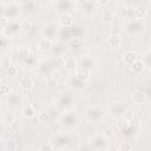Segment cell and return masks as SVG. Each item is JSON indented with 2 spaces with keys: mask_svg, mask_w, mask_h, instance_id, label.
Here are the masks:
<instances>
[{
  "mask_svg": "<svg viewBox=\"0 0 151 151\" xmlns=\"http://www.w3.org/2000/svg\"><path fill=\"white\" fill-rule=\"evenodd\" d=\"M58 34H59L60 38L67 40L72 37H84L85 29L83 28V26L73 24L70 27H60V29L58 31Z\"/></svg>",
  "mask_w": 151,
  "mask_h": 151,
  "instance_id": "obj_1",
  "label": "cell"
},
{
  "mask_svg": "<svg viewBox=\"0 0 151 151\" xmlns=\"http://www.w3.org/2000/svg\"><path fill=\"white\" fill-rule=\"evenodd\" d=\"M145 31V24L143 20H136L132 19L125 24V32L129 35H138L142 34Z\"/></svg>",
  "mask_w": 151,
  "mask_h": 151,
  "instance_id": "obj_2",
  "label": "cell"
},
{
  "mask_svg": "<svg viewBox=\"0 0 151 151\" xmlns=\"http://www.w3.org/2000/svg\"><path fill=\"white\" fill-rule=\"evenodd\" d=\"M90 149L92 150H99V151H106L110 149V144H109V139L105 138L103 134H97L93 136L90 142Z\"/></svg>",
  "mask_w": 151,
  "mask_h": 151,
  "instance_id": "obj_3",
  "label": "cell"
},
{
  "mask_svg": "<svg viewBox=\"0 0 151 151\" xmlns=\"http://www.w3.org/2000/svg\"><path fill=\"white\" fill-rule=\"evenodd\" d=\"M105 116V112L103 109H100L99 106H88L85 110V117L93 123H98L100 122Z\"/></svg>",
  "mask_w": 151,
  "mask_h": 151,
  "instance_id": "obj_4",
  "label": "cell"
},
{
  "mask_svg": "<svg viewBox=\"0 0 151 151\" xmlns=\"http://www.w3.org/2000/svg\"><path fill=\"white\" fill-rule=\"evenodd\" d=\"M20 32V28H19V21L17 20H11L8 21L6 25L2 26V29H1V34L7 38V39H11L13 37H15L18 33Z\"/></svg>",
  "mask_w": 151,
  "mask_h": 151,
  "instance_id": "obj_5",
  "label": "cell"
},
{
  "mask_svg": "<svg viewBox=\"0 0 151 151\" xmlns=\"http://www.w3.org/2000/svg\"><path fill=\"white\" fill-rule=\"evenodd\" d=\"M21 12V5L18 2H11L5 5V11H4V17L8 20H15Z\"/></svg>",
  "mask_w": 151,
  "mask_h": 151,
  "instance_id": "obj_6",
  "label": "cell"
},
{
  "mask_svg": "<svg viewBox=\"0 0 151 151\" xmlns=\"http://www.w3.org/2000/svg\"><path fill=\"white\" fill-rule=\"evenodd\" d=\"M22 101H24L22 96H21V93H18V92H13V93L9 92L6 97V106L9 110L19 109L22 105Z\"/></svg>",
  "mask_w": 151,
  "mask_h": 151,
  "instance_id": "obj_7",
  "label": "cell"
},
{
  "mask_svg": "<svg viewBox=\"0 0 151 151\" xmlns=\"http://www.w3.org/2000/svg\"><path fill=\"white\" fill-rule=\"evenodd\" d=\"M55 101L58 104L59 107L61 109H68L72 105L73 101V97L71 93L66 92V91H61L55 96Z\"/></svg>",
  "mask_w": 151,
  "mask_h": 151,
  "instance_id": "obj_8",
  "label": "cell"
},
{
  "mask_svg": "<svg viewBox=\"0 0 151 151\" xmlns=\"http://www.w3.org/2000/svg\"><path fill=\"white\" fill-rule=\"evenodd\" d=\"M70 142H71V138L66 133H55L53 134L52 140H51V143L54 145L55 149H64L68 145Z\"/></svg>",
  "mask_w": 151,
  "mask_h": 151,
  "instance_id": "obj_9",
  "label": "cell"
},
{
  "mask_svg": "<svg viewBox=\"0 0 151 151\" xmlns=\"http://www.w3.org/2000/svg\"><path fill=\"white\" fill-rule=\"evenodd\" d=\"M79 11L85 15V17H93L96 14V5L93 0H86L83 4L79 5Z\"/></svg>",
  "mask_w": 151,
  "mask_h": 151,
  "instance_id": "obj_10",
  "label": "cell"
},
{
  "mask_svg": "<svg viewBox=\"0 0 151 151\" xmlns=\"http://www.w3.org/2000/svg\"><path fill=\"white\" fill-rule=\"evenodd\" d=\"M58 31H59V26L57 24L51 22V24H47V25L44 26V28L41 31V34H42L44 38H47V39L52 40L58 35Z\"/></svg>",
  "mask_w": 151,
  "mask_h": 151,
  "instance_id": "obj_11",
  "label": "cell"
},
{
  "mask_svg": "<svg viewBox=\"0 0 151 151\" xmlns=\"http://www.w3.org/2000/svg\"><path fill=\"white\" fill-rule=\"evenodd\" d=\"M74 1L73 0H58L55 5V9L63 14V13H71L74 8Z\"/></svg>",
  "mask_w": 151,
  "mask_h": 151,
  "instance_id": "obj_12",
  "label": "cell"
},
{
  "mask_svg": "<svg viewBox=\"0 0 151 151\" xmlns=\"http://www.w3.org/2000/svg\"><path fill=\"white\" fill-rule=\"evenodd\" d=\"M53 70H54L53 63H52L51 60H47V59L40 61L39 65H38V71H39V73H40L41 76H44V77H50V76H52Z\"/></svg>",
  "mask_w": 151,
  "mask_h": 151,
  "instance_id": "obj_13",
  "label": "cell"
},
{
  "mask_svg": "<svg viewBox=\"0 0 151 151\" xmlns=\"http://www.w3.org/2000/svg\"><path fill=\"white\" fill-rule=\"evenodd\" d=\"M60 123L64 126L73 127V126H76L78 124V117L73 112H65L60 117Z\"/></svg>",
  "mask_w": 151,
  "mask_h": 151,
  "instance_id": "obj_14",
  "label": "cell"
},
{
  "mask_svg": "<svg viewBox=\"0 0 151 151\" xmlns=\"http://www.w3.org/2000/svg\"><path fill=\"white\" fill-rule=\"evenodd\" d=\"M96 66H97V61L91 55H83L80 58V60L78 61V67H84L90 71H93L96 68Z\"/></svg>",
  "mask_w": 151,
  "mask_h": 151,
  "instance_id": "obj_15",
  "label": "cell"
},
{
  "mask_svg": "<svg viewBox=\"0 0 151 151\" xmlns=\"http://www.w3.org/2000/svg\"><path fill=\"white\" fill-rule=\"evenodd\" d=\"M125 109H126V106H125L124 101H114V103H112V105L110 107V113H111L112 117H114L117 119H120Z\"/></svg>",
  "mask_w": 151,
  "mask_h": 151,
  "instance_id": "obj_16",
  "label": "cell"
},
{
  "mask_svg": "<svg viewBox=\"0 0 151 151\" xmlns=\"http://www.w3.org/2000/svg\"><path fill=\"white\" fill-rule=\"evenodd\" d=\"M76 77L77 79H79L80 81H83L84 84L87 83L90 79H91V76H92V71L87 70V68H84V67H78L76 71Z\"/></svg>",
  "mask_w": 151,
  "mask_h": 151,
  "instance_id": "obj_17",
  "label": "cell"
},
{
  "mask_svg": "<svg viewBox=\"0 0 151 151\" xmlns=\"http://www.w3.org/2000/svg\"><path fill=\"white\" fill-rule=\"evenodd\" d=\"M74 24V20H73V17L71 13H63L60 14L59 19H58V26L59 27H70Z\"/></svg>",
  "mask_w": 151,
  "mask_h": 151,
  "instance_id": "obj_18",
  "label": "cell"
},
{
  "mask_svg": "<svg viewBox=\"0 0 151 151\" xmlns=\"http://www.w3.org/2000/svg\"><path fill=\"white\" fill-rule=\"evenodd\" d=\"M145 68H146V65H145V63L143 61V59L137 58V60L131 64V71H132L136 76L142 74V73L145 71Z\"/></svg>",
  "mask_w": 151,
  "mask_h": 151,
  "instance_id": "obj_19",
  "label": "cell"
},
{
  "mask_svg": "<svg viewBox=\"0 0 151 151\" xmlns=\"http://www.w3.org/2000/svg\"><path fill=\"white\" fill-rule=\"evenodd\" d=\"M19 85H20L21 88L28 91V90H31V88L33 87V85H34V80H33V78H32L31 76L24 74V76H21L20 79H19Z\"/></svg>",
  "mask_w": 151,
  "mask_h": 151,
  "instance_id": "obj_20",
  "label": "cell"
},
{
  "mask_svg": "<svg viewBox=\"0 0 151 151\" xmlns=\"http://www.w3.org/2000/svg\"><path fill=\"white\" fill-rule=\"evenodd\" d=\"M64 67L70 71V72H74L77 68H78V60L77 58L70 55V57H66L65 60H64Z\"/></svg>",
  "mask_w": 151,
  "mask_h": 151,
  "instance_id": "obj_21",
  "label": "cell"
},
{
  "mask_svg": "<svg viewBox=\"0 0 151 151\" xmlns=\"http://www.w3.org/2000/svg\"><path fill=\"white\" fill-rule=\"evenodd\" d=\"M146 14H147V9H146L145 6L138 5V6L133 7V19H136V20H143V19H145Z\"/></svg>",
  "mask_w": 151,
  "mask_h": 151,
  "instance_id": "obj_22",
  "label": "cell"
},
{
  "mask_svg": "<svg viewBox=\"0 0 151 151\" xmlns=\"http://www.w3.org/2000/svg\"><path fill=\"white\" fill-rule=\"evenodd\" d=\"M52 46H53L52 40H50L47 38H44V37L38 41V45H37L38 50L41 51V52H48V51H51L52 50Z\"/></svg>",
  "mask_w": 151,
  "mask_h": 151,
  "instance_id": "obj_23",
  "label": "cell"
},
{
  "mask_svg": "<svg viewBox=\"0 0 151 151\" xmlns=\"http://www.w3.org/2000/svg\"><path fill=\"white\" fill-rule=\"evenodd\" d=\"M20 112H21V116H22L24 118H26V119H32V118H34L35 114H37L31 104H29V105H22L21 109H20Z\"/></svg>",
  "mask_w": 151,
  "mask_h": 151,
  "instance_id": "obj_24",
  "label": "cell"
},
{
  "mask_svg": "<svg viewBox=\"0 0 151 151\" xmlns=\"http://www.w3.org/2000/svg\"><path fill=\"white\" fill-rule=\"evenodd\" d=\"M122 58H123V63H124L125 65L131 66V64L137 60L138 55H137L133 51H125V52L123 53V57H122Z\"/></svg>",
  "mask_w": 151,
  "mask_h": 151,
  "instance_id": "obj_25",
  "label": "cell"
},
{
  "mask_svg": "<svg viewBox=\"0 0 151 151\" xmlns=\"http://www.w3.org/2000/svg\"><path fill=\"white\" fill-rule=\"evenodd\" d=\"M132 101L137 105H140V104H144L146 101V94L142 91V90H137L132 93Z\"/></svg>",
  "mask_w": 151,
  "mask_h": 151,
  "instance_id": "obj_26",
  "label": "cell"
},
{
  "mask_svg": "<svg viewBox=\"0 0 151 151\" xmlns=\"http://www.w3.org/2000/svg\"><path fill=\"white\" fill-rule=\"evenodd\" d=\"M83 42H84L83 37H72V38H70V39L66 40L67 46H68L70 48H72V50L79 48V47L83 45Z\"/></svg>",
  "mask_w": 151,
  "mask_h": 151,
  "instance_id": "obj_27",
  "label": "cell"
},
{
  "mask_svg": "<svg viewBox=\"0 0 151 151\" xmlns=\"http://www.w3.org/2000/svg\"><path fill=\"white\" fill-rule=\"evenodd\" d=\"M107 42H109V45H110L111 47L118 48V47L122 46L123 39H122V37H120L119 34H111V35L109 37V39H107Z\"/></svg>",
  "mask_w": 151,
  "mask_h": 151,
  "instance_id": "obj_28",
  "label": "cell"
},
{
  "mask_svg": "<svg viewBox=\"0 0 151 151\" xmlns=\"http://www.w3.org/2000/svg\"><path fill=\"white\" fill-rule=\"evenodd\" d=\"M100 18H101V21H103L104 24L110 25V24H112L113 20H114V14H113V12H112L111 9H104V11L101 12Z\"/></svg>",
  "mask_w": 151,
  "mask_h": 151,
  "instance_id": "obj_29",
  "label": "cell"
},
{
  "mask_svg": "<svg viewBox=\"0 0 151 151\" xmlns=\"http://www.w3.org/2000/svg\"><path fill=\"white\" fill-rule=\"evenodd\" d=\"M19 28H20V32L24 33V34H27L31 32L32 29V22L29 19H21L19 21Z\"/></svg>",
  "mask_w": 151,
  "mask_h": 151,
  "instance_id": "obj_30",
  "label": "cell"
},
{
  "mask_svg": "<svg viewBox=\"0 0 151 151\" xmlns=\"http://www.w3.org/2000/svg\"><path fill=\"white\" fill-rule=\"evenodd\" d=\"M37 114H38V120H39L40 123L46 124V123H51V120H52V113H51V111L41 110V111L38 112Z\"/></svg>",
  "mask_w": 151,
  "mask_h": 151,
  "instance_id": "obj_31",
  "label": "cell"
},
{
  "mask_svg": "<svg viewBox=\"0 0 151 151\" xmlns=\"http://www.w3.org/2000/svg\"><path fill=\"white\" fill-rule=\"evenodd\" d=\"M15 114L13 113V112H11V111H8V112H6V113H4V116H2V123H4V125H5V127H9L14 122H15Z\"/></svg>",
  "mask_w": 151,
  "mask_h": 151,
  "instance_id": "obj_32",
  "label": "cell"
},
{
  "mask_svg": "<svg viewBox=\"0 0 151 151\" xmlns=\"http://www.w3.org/2000/svg\"><path fill=\"white\" fill-rule=\"evenodd\" d=\"M31 55V50L28 46H20L18 48V57L21 59V60H25L26 58H28Z\"/></svg>",
  "mask_w": 151,
  "mask_h": 151,
  "instance_id": "obj_33",
  "label": "cell"
},
{
  "mask_svg": "<svg viewBox=\"0 0 151 151\" xmlns=\"http://www.w3.org/2000/svg\"><path fill=\"white\" fill-rule=\"evenodd\" d=\"M46 85H47L48 88H51V90H55V88L59 86V79H58L55 76H50V77H47Z\"/></svg>",
  "mask_w": 151,
  "mask_h": 151,
  "instance_id": "obj_34",
  "label": "cell"
},
{
  "mask_svg": "<svg viewBox=\"0 0 151 151\" xmlns=\"http://www.w3.org/2000/svg\"><path fill=\"white\" fill-rule=\"evenodd\" d=\"M22 7L26 9V12H28V13H35L37 12V5H35V2H33V1H29V0H27L25 4H22Z\"/></svg>",
  "mask_w": 151,
  "mask_h": 151,
  "instance_id": "obj_35",
  "label": "cell"
},
{
  "mask_svg": "<svg viewBox=\"0 0 151 151\" xmlns=\"http://www.w3.org/2000/svg\"><path fill=\"white\" fill-rule=\"evenodd\" d=\"M133 118H134V112L131 109H127L126 107L125 111L122 114V119H124L126 122H133Z\"/></svg>",
  "mask_w": 151,
  "mask_h": 151,
  "instance_id": "obj_36",
  "label": "cell"
},
{
  "mask_svg": "<svg viewBox=\"0 0 151 151\" xmlns=\"http://www.w3.org/2000/svg\"><path fill=\"white\" fill-rule=\"evenodd\" d=\"M4 149L8 150V151H14V150H18L19 149V145L15 140H6L5 142V145H4Z\"/></svg>",
  "mask_w": 151,
  "mask_h": 151,
  "instance_id": "obj_37",
  "label": "cell"
},
{
  "mask_svg": "<svg viewBox=\"0 0 151 151\" xmlns=\"http://www.w3.org/2000/svg\"><path fill=\"white\" fill-rule=\"evenodd\" d=\"M0 65H1L2 70L7 71V70H8V68L12 66V61H11V58H9V57H7V55L2 57V58L0 59Z\"/></svg>",
  "mask_w": 151,
  "mask_h": 151,
  "instance_id": "obj_38",
  "label": "cell"
},
{
  "mask_svg": "<svg viewBox=\"0 0 151 151\" xmlns=\"http://www.w3.org/2000/svg\"><path fill=\"white\" fill-rule=\"evenodd\" d=\"M68 84L70 85H72L73 87H76V88H81L83 86H84V83L83 81H80L79 79H77V77L76 76H72L70 79H68Z\"/></svg>",
  "mask_w": 151,
  "mask_h": 151,
  "instance_id": "obj_39",
  "label": "cell"
},
{
  "mask_svg": "<svg viewBox=\"0 0 151 151\" xmlns=\"http://www.w3.org/2000/svg\"><path fill=\"white\" fill-rule=\"evenodd\" d=\"M54 149H55V147H54V145H53L51 142L44 143V144H41L40 147H39L40 151H51V150H54Z\"/></svg>",
  "mask_w": 151,
  "mask_h": 151,
  "instance_id": "obj_40",
  "label": "cell"
},
{
  "mask_svg": "<svg viewBox=\"0 0 151 151\" xmlns=\"http://www.w3.org/2000/svg\"><path fill=\"white\" fill-rule=\"evenodd\" d=\"M24 61V64H26V65H28V66H35L37 65V58L35 57H33V55H29L28 58H26L25 60H22Z\"/></svg>",
  "mask_w": 151,
  "mask_h": 151,
  "instance_id": "obj_41",
  "label": "cell"
},
{
  "mask_svg": "<svg viewBox=\"0 0 151 151\" xmlns=\"http://www.w3.org/2000/svg\"><path fill=\"white\" fill-rule=\"evenodd\" d=\"M113 134H114V131H113V129H111V127H106V129L103 131V136H104L105 138H107V139H111V138L113 137Z\"/></svg>",
  "mask_w": 151,
  "mask_h": 151,
  "instance_id": "obj_42",
  "label": "cell"
},
{
  "mask_svg": "<svg viewBox=\"0 0 151 151\" xmlns=\"http://www.w3.org/2000/svg\"><path fill=\"white\" fill-rule=\"evenodd\" d=\"M119 149L123 150V151H131L132 150V144L130 142H123L119 145Z\"/></svg>",
  "mask_w": 151,
  "mask_h": 151,
  "instance_id": "obj_43",
  "label": "cell"
},
{
  "mask_svg": "<svg viewBox=\"0 0 151 151\" xmlns=\"http://www.w3.org/2000/svg\"><path fill=\"white\" fill-rule=\"evenodd\" d=\"M31 105H32V107L34 109L35 113H38V112H40L41 110H44V109H42V104H41L40 101H38V100H34V101H33Z\"/></svg>",
  "mask_w": 151,
  "mask_h": 151,
  "instance_id": "obj_44",
  "label": "cell"
},
{
  "mask_svg": "<svg viewBox=\"0 0 151 151\" xmlns=\"http://www.w3.org/2000/svg\"><path fill=\"white\" fill-rule=\"evenodd\" d=\"M7 45H8V39L5 38V37L1 34V35H0V51L5 50V48L7 47Z\"/></svg>",
  "mask_w": 151,
  "mask_h": 151,
  "instance_id": "obj_45",
  "label": "cell"
},
{
  "mask_svg": "<svg viewBox=\"0 0 151 151\" xmlns=\"http://www.w3.org/2000/svg\"><path fill=\"white\" fill-rule=\"evenodd\" d=\"M20 127H21V126H20V123H19V122L15 119V122H14V123H13V124H12V125L8 127V129H9L12 132H18V131L20 130Z\"/></svg>",
  "mask_w": 151,
  "mask_h": 151,
  "instance_id": "obj_46",
  "label": "cell"
},
{
  "mask_svg": "<svg viewBox=\"0 0 151 151\" xmlns=\"http://www.w3.org/2000/svg\"><path fill=\"white\" fill-rule=\"evenodd\" d=\"M6 72H7L9 76H12V77H13V76H17V74H18L19 68H18L17 66H13V65H12V66H11V67H9V68L6 71Z\"/></svg>",
  "mask_w": 151,
  "mask_h": 151,
  "instance_id": "obj_47",
  "label": "cell"
},
{
  "mask_svg": "<svg viewBox=\"0 0 151 151\" xmlns=\"http://www.w3.org/2000/svg\"><path fill=\"white\" fill-rule=\"evenodd\" d=\"M11 92V87L8 85H0V94H8Z\"/></svg>",
  "mask_w": 151,
  "mask_h": 151,
  "instance_id": "obj_48",
  "label": "cell"
},
{
  "mask_svg": "<svg viewBox=\"0 0 151 151\" xmlns=\"http://www.w3.org/2000/svg\"><path fill=\"white\" fill-rule=\"evenodd\" d=\"M143 61L145 63V65H146V67L150 65V51H146V53H145V60L143 59Z\"/></svg>",
  "mask_w": 151,
  "mask_h": 151,
  "instance_id": "obj_49",
  "label": "cell"
},
{
  "mask_svg": "<svg viewBox=\"0 0 151 151\" xmlns=\"http://www.w3.org/2000/svg\"><path fill=\"white\" fill-rule=\"evenodd\" d=\"M96 1H97V4L100 5V6H106V5H109V2H110V0H96Z\"/></svg>",
  "mask_w": 151,
  "mask_h": 151,
  "instance_id": "obj_50",
  "label": "cell"
},
{
  "mask_svg": "<svg viewBox=\"0 0 151 151\" xmlns=\"http://www.w3.org/2000/svg\"><path fill=\"white\" fill-rule=\"evenodd\" d=\"M4 11H5V5L0 2V19L4 17Z\"/></svg>",
  "mask_w": 151,
  "mask_h": 151,
  "instance_id": "obj_51",
  "label": "cell"
},
{
  "mask_svg": "<svg viewBox=\"0 0 151 151\" xmlns=\"http://www.w3.org/2000/svg\"><path fill=\"white\" fill-rule=\"evenodd\" d=\"M41 5H48V4H51L52 2V0H38Z\"/></svg>",
  "mask_w": 151,
  "mask_h": 151,
  "instance_id": "obj_52",
  "label": "cell"
},
{
  "mask_svg": "<svg viewBox=\"0 0 151 151\" xmlns=\"http://www.w3.org/2000/svg\"><path fill=\"white\" fill-rule=\"evenodd\" d=\"M4 129H5V125H4V123H2V120H0V133L4 131Z\"/></svg>",
  "mask_w": 151,
  "mask_h": 151,
  "instance_id": "obj_53",
  "label": "cell"
},
{
  "mask_svg": "<svg viewBox=\"0 0 151 151\" xmlns=\"http://www.w3.org/2000/svg\"><path fill=\"white\" fill-rule=\"evenodd\" d=\"M74 1V4H78V5H80V4H83L84 1H86V0H73Z\"/></svg>",
  "mask_w": 151,
  "mask_h": 151,
  "instance_id": "obj_54",
  "label": "cell"
},
{
  "mask_svg": "<svg viewBox=\"0 0 151 151\" xmlns=\"http://www.w3.org/2000/svg\"><path fill=\"white\" fill-rule=\"evenodd\" d=\"M17 1H18V4H19V5H20V4L22 5V4H25V2L27 1V0H17Z\"/></svg>",
  "mask_w": 151,
  "mask_h": 151,
  "instance_id": "obj_55",
  "label": "cell"
},
{
  "mask_svg": "<svg viewBox=\"0 0 151 151\" xmlns=\"http://www.w3.org/2000/svg\"><path fill=\"white\" fill-rule=\"evenodd\" d=\"M1 109H2V103H1V100H0V111H1Z\"/></svg>",
  "mask_w": 151,
  "mask_h": 151,
  "instance_id": "obj_56",
  "label": "cell"
},
{
  "mask_svg": "<svg viewBox=\"0 0 151 151\" xmlns=\"http://www.w3.org/2000/svg\"><path fill=\"white\" fill-rule=\"evenodd\" d=\"M0 85H1V77H0Z\"/></svg>",
  "mask_w": 151,
  "mask_h": 151,
  "instance_id": "obj_57",
  "label": "cell"
},
{
  "mask_svg": "<svg viewBox=\"0 0 151 151\" xmlns=\"http://www.w3.org/2000/svg\"><path fill=\"white\" fill-rule=\"evenodd\" d=\"M0 149H2V146H1V143H0Z\"/></svg>",
  "mask_w": 151,
  "mask_h": 151,
  "instance_id": "obj_58",
  "label": "cell"
},
{
  "mask_svg": "<svg viewBox=\"0 0 151 151\" xmlns=\"http://www.w3.org/2000/svg\"><path fill=\"white\" fill-rule=\"evenodd\" d=\"M143 1H147V0H143Z\"/></svg>",
  "mask_w": 151,
  "mask_h": 151,
  "instance_id": "obj_59",
  "label": "cell"
}]
</instances>
